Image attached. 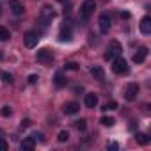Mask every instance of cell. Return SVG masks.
<instances>
[{
	"instance_id": "33",
	"label": "cell",
	"mask_w": 151,
	"mask_h": 151,
	"mask_svg": "<svg viewBox=\"0 0 151 151\" xmlns=\"http://www.w3.org/2000/svg\"><path fill=\"white\" fill-rule=\"evenodd\" d=\"M57 2H62V4H64V2H68V0H57Z\"/></svg>"
},
{
	"instance_id": "29",
	"label": "cell",
	"mask_w": 151,
	"mask_h": 151,
	"mask_svg": "<svg viewBox=\"0 0 151 151\" xmlns=\"http://www.w3.org/2000/svg\"><path fill=\"white\" fill-rule=\"evenodd\" d=\"M30 124H32V121H30V119H23V121H22V128H29Z\"/></svg>"
},
{
	"instance_id": "17",
	"label": "cell",
	"mask_w": 151,
	"mask_h": 151,
	"mask_svg": "<svg viewBox=\"0 0 151 151\" xmlns=\"http://www.w3.org/2000/svg\"><path fill=\"white\" fill-rule=\"evenodd\" d=\"M135 139H137V142H139L140 146L149 144V135H147V133H144V132H137V133H135Z\"/></svg>"
},
{
	"instance_id": "10",
	"label": "cell",
	"mask_w": 151,
	"mask_h": 151,
	"mask_svg": "<svg viewBox=\"0 0 151 151\" xmlns=\"http://www.w3.org/2000/svg\"><path fill=\"white\" fill-rule=\"evenodd\" d=\"M146 57H147V48H146V46H140V48L137 50V53L133 55V62H135V64H142V62L146 60Z\"/></svg>"
},
{
	"instance_id": "15",
	"label": "cell",
	"mask_w": 151,
	"mask_h": 151,
	"mask_svg": "<svg viewBox=\"0 0 151 151\" xmlns=\"http://www.w3.org/2000/svg\"><path fill=\"white\" fill-rule=\"evenodd\" d=\"M84 101H86V107H89V109H94V107L98 105V96H96L94 93H87Z\"/></svg>"
},
{
	"instance_id": "3",
	"label": "cell",
	"mask_w": 151,
	"mask_h": 151,
	"mask_svg": "<svg viewBox=\"0 0 151 151\" xmlns=\"http://www.w3.org/2000/svg\"><path fill=\"white\" fill-rule=\"evenodd\" d=\"M94 9H96V2H94V0H86V2L80 6V14H82V18H89V16L94 13Z\"/></svg>"
},
{
	"instance_id": "7",
	"label": "cell",
	"mask_w": 151,
	"mask_h": 151,
	"mask_svg": "<svg viewBox=\"0 0 151 151\" xmlns=\"http://www.w3.org/2000/svg\"><path fill=\"white\" fill-rule=\"evenodd\" d=\"M52 59H53V53H52L48 48H43V50L37 52V60H39V62H43V64H50Z\"/></svg>"
},
{
	"instance_id": "8",
	"label": "cell",
	"mask_w": 151,
	"mask_h": 151,
	"mask_svg": "<svg viewBox=\"0 0 151 151\" xmlns=\"http://www.w3.org/2000/svg\"><path fill=\"white\" fill-rule=\"evenodd\" d=\"M9 7H11L13 14H16V16H22L25 13V6H23V2H20V0H11Z\"/></svg>"
},
{
	"instance_id": "13",
	"label": "cell",
	"mask_w": 151,
	"mask_h": 151,
	"mask_svg": "<svg viewBox=\"0 0 151 151\" xmlns=\"http://www.w3.org/2000/svg\"><path fill=\"white\" fill-rule=\"evenodd\" d=\"M78 110H80V105H78L77 101H69V103H66V105H64V112H66L68 116L77 114Z\"/></svg>"
},
{
	"instance_id": "5",
	"label": "cell",
	"mask_w": 151,
	"mask_h": 151,
	"mask_svg": "<svg viewBox=\"0 0 151 151\" xmlns=\"http://www.w3.org/2000/svg\"><path fill=\"white\" fill-rule=\"evenodd\" d=\"M121 52H123V50H121L119 43H117V41H112V43H110V48H109V50H107V53H105V59H107V60H112V59H114V57H117Z\"/></svg>"
},
{
	"instance_id": "32",
	"label": "cell",
	"mask_w": 151,
	"mask_h": 151,
	"mask_svg": "<svg viewBox=\"0 0 151 151\" xmlns=\"http://www.w3.org/2000/svg\"><path fill=\"white\" fill-rule=\"evenodd\" d=\"M121 18H130V13H126V11H123V13H121Z\"/></svg>"
},
{
	"instance_id": "9",
	"label": "cell",
	"mask_w": 151,
	"mask_h": 151,
	"mask_svg": "<svg viewBox=\"0 0 151 151\" xmlns=\"http://www.w3.org/2000/svg\"><path fill=\"white\" fill-rule=\"evenodd\" d=\"M100 30H101L103 34H107V32L110 30V16H109L107 13H103V14L100 16Z\"/></svg>"
},
{
	"instance_id": "20",
	"label": "cell",
	"mask_w": 151,
	"mask_h": 151,
	"mask_svg": "<svg viewBox=\"0 0 151 151\" xmlns=\"http://www.w3.org/2000/svg\"><path fill=\"white\" fill-rule=\"evenodd\" d=\"M100 123H101L103 126H114L116 119H114V117H107V116H105V117H101V119H100Z\"/></svg>"
},
{
	"instance_id": "11",
	"label": "cell",
	"mask_w": 151,
	"mask_h": 151,
	"mask_svg": "<svg viewBox=\"0 0 151 151\" xmlns=\"http://www.w3.org/2000/svg\"><path fill=\"white\" fill-rule=\"evenodd\" d=\"M139 29H140L142 34H151V18H149V16H144V18L140 20Z\"/></svg>"
},
{
	"instance_id": "25",
	"label": "cell",
	"mask_w": 151,
	"mask_h": 151,
	"mask_svg": "<svg viewBox=\"0 0 151 151\" xmlns=\"http://www.w3.org/2000/svg\"><path fill=\"white\" fill-rule=\"evenodd\" d=\"M2 80H4L6 84H13V75H11V73H6V71H4V73H2Z\"/></svg>"
},
{
	"instance_id": "4",
	"label": "cell",
	"mask_w": 151,
	"mask_h": 151,
	"mask_svg": "<svg viewBox=\"0 0 151 151\" xmlns=\"http://www.w3.org/2000/svg\"><path fill=\"white\" fill-rule=\"evenodd\" d=\"M139 89H140L139 84H135V82L128 84V86H126V91H124V98H126V101H133V100H137Z\"/></svg>"
},
{
	"instance_id": "34",
	"label": "cell",
	"mask_w": 151,
	"mask_h": 151,
	"mask_svg": "<svg viewBox=\"0 0 151 151\" xmlns=\"http://www.w3.org/2000/svg\"><path fill=\"white\" fill-rule=\"evenodd\" d=\"M0 14H2V6H0Z\"/></svg>"
},
{
	"instance_id": "12",
	"label": "cell",
	"mask_w": 151,
	"mask_h": 151,
	"mask_svg": "<svg viewBox=\"0 0 151 151\" xmlns=\"http://www.w3.org/2000/svg\"><path fill=\"white\" fill-rule=\"evenodd\" d=\"M34 147H36V139H34V135L25 137V139L22 140V149H23V151H30V149H34Z\"/></svg>"
},
{
	"instance_id": "31",
	"label": "cell",
	"mask_w": 151,
	"mask_h": 151,
	"mask_svg": "<svg viewBox=\"0 0 151 151\" xmlns=\"http://www.w3.org/2000/svg\"><path fill=\"white\" fill-rule=\"evenodd\" d=\"M109 149H114V151H116V149H119V144H117V142H112V144L109 146Z\"/></svg>"
},
{
	"instance_id": "21",
	"label": "cell",
	"mask_w": 151,
	"mask_h": 151,
	"mask_svg": "<svg viewBox=\"0 0 151 151\" xmlns=\"http://www.w3.org/2000/svg\"><path fill=\"white\" fill-rule=\"evenodd\" d=\"M57 140H59V142H68V140H69V133H68L66 130L59 132V135H57Z\"/></svg>"
},
{
	"instance_id": "26",
	"label": "cell",
	"mask_w": 151,
	"mask_h": 151,
	"mask_svg": "<svg viewBox=\"0 0 151 151\" xmlns=\"http://www.w3.org/2000/svg\"><path fill=\"white\" fill-rule=\"evenodd\" d=\"M116 109H117V101H114V100L109 101V103L103 107V110H116Z\"/></svg>"
},
{
	"instance_id": "18",
	"label": "cell",
	"mask_w": 151,
	"mask_h": 151,
	"mask_svg": "<svg viewBox=\"0 0 151 151\" xmlns=\"http://www.w3.org/2000/svg\"><path fill=\"white\" fill-rule=\"evenodd\" d=\"M53 82H55V86H57V87H64V86H66V77H64V75L59 71V73H55Z\"/></svg>"
},
{
	"instance_id": "27",
	"label": "cell",
	"mask_w": 151,
	"mask_h": 151,
	"mask_svg": "<svg viewBox=\"0 0 151 151\" xmlns=\"http://www.w3.org/2000/svg\"><path fill=\"white\" fill-rule=\"evenodd\" d=\"M7 147H9V146H7V142H6L2 137H0V151H7Z\"/></svg>"
},
{
	"instance_id": "16",
	"label": "cell",
	"mask_w": 151,
	"mask_h": 151,
	"mask_svg": "<svg viewBox=\"0 0 151 151\" xmlns=\"http://www.w3.org/2000/svg\"><path fill=\"white\" fill-rule=\"evenodd\" d=\"M59 41L60 43H68V41H71V29L69 27H62L60 29V34H59Z\"/></svg>"
},
{
	"instance_id": "28",
	"label": "cell",
	"mask_w": 151,
	"mask_h": 151,
	"mask_svg": "<svg viewBox=\"0 0 151 151\" xmlns=\"http://www.w3.org/2000/svg\"><path fill=\"white\" fill-rule=\"evenodd\" d=\"M37 80H39V77H37V75H30V77H29V84H37Z\"/></svg>"
},
{
	"instance_id": "6",
	"label": "cell",
	"mask_w": 151,
	"mask_h": 151,
	"mask_svg": "<svg viewBox=\"0 0 151 151\" xmlns=\"http://www.w3.org/2000/svg\"><path fill=\"white\" fill-rule=\"evenodd\" d=\"M23 41H25V46H27V48H34V46H37L39 34H36V32H27L25 37H23Z\"/></svg>"
},
{
	"instance_id": "2",
	"label": "cell",
	"mask_w": 151,
	"mask_h": 151,
	"mask_svg": "<svg viewBox=\"0 0 151 151\" xmlns=\"http://www.w3.org/2000/svg\"><path fill=\"white\" fill-rule=\"evenodd\" d=\"M53 18H55V11H53V7H50V6H45V7L41 9V13H39V22L43 23V27L50 25Z\"/></svg>"
},
{
	"instance_id": "1",
	"label": "cell",
	"mask_w": 151,
	"mask_h": 151,
	"mask_svg": "<svg viewBox=\"0 0 151 151\" xmlns=\"http://www.w3.org/2000/svg\"><path fill=\"white\" fill-rule=\"evenodd\" d=\"M112 71L116 73V75H126L128 71H130V68H128V62L123 59V57H114L112 59Z\"/></svg>"
},
{
	"instance_id": "19",
	"label": "cell",
	"mask_w": 151,
	"mask_h": 151,
	"mask_svg": "<svg viewBox=\"0 0 151 151\" xmlns=\"http://www.w3.org/2000/svg\"><path fill=\"white\" fill-rule=\"evenodd\" d=\"M11 37V32L6 27H0V41H7Z\"/></svg>"
},
{
	"instance_id": "14",
	"label": "cell",
	"mask_w": 151,
	"mask_h": 151,
	"mask_svg": "<svg viewBox=\"0 0 151 151\" xmlns=\"http://www.w3.org/2000/svg\"><path fill=\"white\" fill-rule=\"evenodd\" d=\"M91 75H93L96 80H101V82L105 80V71H103L101 66H93V68H91Z\"/></svg>"
},
{
	"instance_id": "30",
	"label": "cell",
	"mask_w": 151,
	"mask_h": 151,
	"mask_svg": "<svg viewBox=\"0 0 151 151\" xmlns=\"http://www.w3.org/2000/svg\"><path fill=\"white\" fill-rule=\"evenodd\" d=\"M34 139H36V140L39 139L41 142H45V135H43V133H34Z\"/></svg>"
},
{
	"instance_id": "22",
	"label": "cell",
	"mask_w": 151,
	"mask_h": 151,
	"mask_svg": "<svg viewBox=\"0 0 151 151\" xmlns=\"http://www.w3.org/2000/svg\"><path fill=\"white\" fill-rule=\"evenodd\" d=\"M75 126H77L80 132H84V130L87 128V121H86V119H78V121H75Z\"/></svg>"
},
{
	"instance_id": "24",
	"label": "cell",
	"mask_w": 151,
	"mask_h": 151,
	"mask_svg": "<svg viewBox=\"0 0 151 151\" xmlns=\"http://www.w3.org/2000/svg\"><path fill=\"white\" fill-rule=\"evenodd\" d=\"M11 114H13V110H11V107H7V105L0 109V116H4V117H9Z\"/></svg>"
},
{
	"instance_id": "23",
	"label": "cell",
	"mask_w": 151,
	"mask_h": 151,
	"mask_svg": "<svg viewBox=\"0 0 151 151\" xmlns=\"http://www.w3.org/2000/svg\"><path fill=\"white\" fill-rule=\"evenodd\" d=\"M64 68H66L68 71H77L80 66H78L77 62H66V64H64Z\"/></svg>"
}]
</instances>
